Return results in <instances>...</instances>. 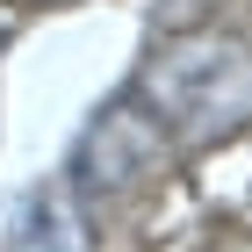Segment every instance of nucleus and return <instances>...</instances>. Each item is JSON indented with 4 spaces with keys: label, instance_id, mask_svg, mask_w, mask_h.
Instances as JSON below:
<instances>
[{
    "label": "nucleus",
    "instance_id": "obj_4",
    "mask_svg": "<svg viewBox=\"0 0 252 252\" xmlns=\"http://www.w3.org/2000/svg\"><path fill=\"white\" fill-rule=\"evenodd\" d=\"M22 7H72V0H22Z\"/></svg>",
    "mask_w": 252,
    "mask_h": 252
},
{
    "label": "nucleus",
    "instance_id": "obj_3",
    "mask_svg": "<svg viewBox=\"0 0 252 252\" xmlns=\"http://www.w3.org/2000/svg\"><path fill=\"white\" fill-rule=\"evenodd\" d=\"M15 252H94V231H87V202H79L65 180L36 188L15 209Z\"/></svg>",
    "mask_w": 252,
    "mask_h": 252
},
{
    "label": "nucleus",
    "instance_id": "obj_5",
    "mask_svg": "<svg viewBox=\"0 0 252 252\" xmlns=\"http://www.w3.org/2000/svg\"><path fill=\"white\" fill-rule=\"evenodd\" d=\"M0 51H7V22H0Z\"/></svg>",
    "mask_w": 252,
    "mask_h": 252
},
{
    "label": "nucleus",
    "instance_id": "obj_2",
    "mask_svg": "<svg viewBox=\"0 0 252 252\" xmlns=\"http://www.w3.org/2000/svg\"><path fill=\"white\" fill-rule=\"evenodd\" d=\"M158 123H152V108L137 94H123L116 108H101L94 123H87V137L72 144V173H65V188L79 194V202H94V194H123V188H137V180L158 166Z\"/></svg>",
    "mask_w": 252,
    "mask_h": 252
},
{
    "label": "nucleus",
    "instance_id": "obj_1",
    "mask_svg": "<svg viewBox=\"0 0 252 252\" xmlns=\"http://www.w3.org/2000/svg\"><path fill=\"white\" fill-rule=\"evenodd\" d=\"M137 101L180 152L231 144L238 130H252V51L238 36H173L152 51Z\"/></svg>",
    "mask_w": 252,
    "mask_h": 252
}]
</instances>
